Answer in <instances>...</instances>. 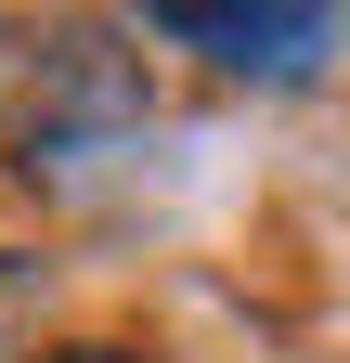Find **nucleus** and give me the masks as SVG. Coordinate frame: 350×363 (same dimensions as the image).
I'll use <instances>...</instances> for the list:
<instances>
[{
  "label": "nucleus",
  "instance_id": "nucleus-1",
  "mask_svg": "<svg viewBox=\"0 0 350 363\" xmlns=\"http://www.w3.org/2000/svg\"><path fill=\"white\" fill-rule=\"evenodd\" d=\"M143 130V78L104 26H13L0 39V143L26 169H78L91 143Z\"/></svg>",
  "mask_w": 350,
  "mask_h": 363
},
{
  "label": "nucleus",
  "instance_id": "nucleus-2",
  "mask_svg": "<svg viewBox=\"0 0 350 363\" xmlns=\"http://www.w3.org/2000/svg\"><path fill=\"white\" fill-rule=\"evenodd\" d=\"M156 39H182V52L234 65V78H312L337 52V13L324 0H298V13H221V0H156Z\"/></svg>",
  "mask_w": 350,
  "mask_h": 363
},
{
  "label": "nucleus",
  "instance_id": "nucleus-3",
  "mask_svg": "<svg viewBox=\"0 0 350 363\" xmlns=\"http://www.w3.org/2000/svg\"><path fill=\"white\" fill-rule=\"evenodd\" d=\"M39 363H143V350H117V337H65V350H39Z\"/></svg>",
  "mask_w": 350,
  "mask_h": 363
}]
</instances>
